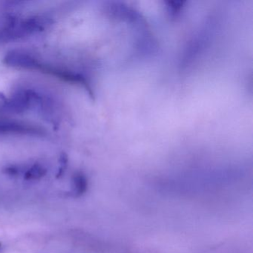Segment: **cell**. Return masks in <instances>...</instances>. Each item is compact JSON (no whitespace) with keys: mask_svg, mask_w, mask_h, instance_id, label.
Wrapping results in <instances>:
<instances>
[{"mask_svg":"<svg viewBox=\"0 0 253 253\" xmlns=\"http://www.w3.org/2000/svg\"><path fill=\"white\" fill-rule=\"evenodd\" d=\"M38 60L35 55L23 50H11L3 58L5 65L17 69L35 71Z\"/></svg>","mask_w":253,"mask_h":253,"instance_id":"3957f363","label":"cell"},{"mask_svg":"<svg viewBox=\"0 0 253 253\" xmlns=\"http://www.w3.org/2000/svg\"><path fill=\"white\" fill-rule=\"evenodd\" d=\"M50 20L43 17L11 18L0 28V41H13L29 37L42 32L48 26Z\"/></svg>","mask_w":253,"mask_h":253,"instance_id":"6da1fadb","label":"cell"},{"mask_svg":"<svg viewBox=\"0 0 253 253\" xmlns=\"http://www.w3.org/2000/svg\"><path fill=\"white\" fill-rule=\"evenodd\" d=\"M47 169L41 164H36L28 169L24 174L26 180H38L46 174Z\"/></svg>","mask_w":253,"mask_h":253,"instance_id":"8992f818","label":"cell"},{"mask_svg":"<svg viewBox=\"0 0 253 253\" xmlns=\"http://www.w3.org/2000/svg\"><path fill=\"white\" fill-rule=\"evenodd\" d=\"M43 98L38 91L32 89L17 91L7 98L0 100V112L20 114L32 108L41 106Z\"/></svg>","mask_w":253,"mask_h":253,"instance_id":"7a4b0ae2","label":"cell"},{"mask_svg":"<svg viewBox=\"0 0 253 253\" xmlns=\"http://www.w3.org/2000/svg\"><path fill=\"white\" fill-rule=\"evenodd\" d=\"M73 192L76 196H81L86 192L88 189V180L86 176L82 172H77L72 178Z\"/></svg>","mask_w":253,"mask_h":253,"instance_id":"5b68a950","label":"cell"},{"mask_svg":"<svg viewBox=\"0 0 253 253\" xmlns=\"http://www.w3.org/2000/svg\"><path fill=\"white\" fill-rule=\"evenodd\" d=\"M0 247H1V244H0Z\"/></svg>","mask_w":253,"mask_h":253,"instance_id":"52a82bcc","label":"cell"},{"mask_svg":"<svg viewBox=\"0 0 253 253\" xmlns=\"http://www.w3.org/2000/svg\"><path fill=\"white\" fill-rule=\"evenodd\" d=\"M41 129L14 121H0V134H40Z\"/></svg>","mask_w":253,"mask_h":253,"instance_id":"277c9868","label":"cell"}]
</instances>
